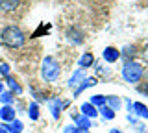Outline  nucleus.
Here are the masks:
<instances>
[{
	"instance_id": "f03ea898",
	"label": "nucleus",
	"mask_w": 148,
	"mask_h": 133,
	"mask_svg": "<svg viewBox=\"0 0 148 133\" xmlns=\"http://www.w3.org/2000/svg\"><path fill=\"white\" fill-rule=\"evenodd\" d=\"M143 74H145V67L141 65L139 61H124V67H122V78L128 81V83H139L141 81Z\"/></svg>"
},
{
	"instance_id": "423d86ee",
	"label": "nucleus",
	"mask_w": 148,
	"mask_h": 133,
	"mask_svg": "<svg viewBox=\"0 0 148 133\" xmlns=\"http://www.w3.org/2000/svg\"><path fill=\"white\" fill-rule=\"evenodd\" d=\"M71 117L74 118V122H76L78 128H82V130H89V128L92 126V120L87 117H83L82 113H71Z\"/></svg>"
},
{
	"instance_id": "6ab92c4d",
	"label": "nucleus",
	"mask_w": 148,
	"mask_h": 133,
	"mask_svg": "<svg viewBox=\"0 0 148 133\" xmlns=\"http://www.w3.org/2000/svg\"><path fill=\"white\" fill-rule=\"evenodd\" d=\"M13 100H15V94H13L11 91H2V93H0V104H4V105H11V104H13Z\"/></svg>"
},
{
	"instance_id": "aec40b11",
	"label": "nucleus",
	"mask_w": 148,
	"mask_h": 133,
	"mask_svg": "<svg viewBox=\"0 0 148 133\" xmlns=\"http://www.w3.org/2000/svg\"><path fill=\"white\" fill-rule=\"evenodd\" d=\"M6 81H8V85H9V89H11V93H15V94H22V87L18 85V81L15 80V78H11V76H8L6 78Z\"/></svg>"
},
{
	"instance_id": "412c9836",
	"label": "nucleus",
	"mask_w": 148,
	"mask_h": 133,
	"mask_svg": "<svg viewBox=\"0 0 148 133\" xmlns=\"http://www.w3.org/2000/svg\"><path fill=\"white\" fill-rule=\"evenodd\" d=\"M89 104H92L96 109H98V107H102V105H106V96L104 94H95V96H91Z\"/></svg>"
},
{
	"instance_id": "a211bd4d",
	"label": "nucleus",
	"mask_w": 148,
	"mask_h": 133,
	"mask_svg": "<svg viewBox=\"0 0 148 133\" xmlns=\"http://www.w3.org/2000/svg\"><path fill=\"white\" fill-rule=\"evenodd\" d=\"M28 117H30V120H39V104L37 102H32L28 105Z\"/></svg>"
},
{
	"instance_id": "f257e3e1",
	"label": "nucleus",
	"mask_w": 148,
	"mask_h": 133,
	"mask_svg": "<svg viewBox=\"0 0 148 133\" xmlns=\"http://www.w3.org/2000/svg\"><path fill=\"white\" fill-rule=\"evenodd\" d=\"M0 41H2V44L8 46V48H21L22 44H24L26 37H24V31L18 28V26L9 24L0 31Z\"/></svg>"
},
{
	"instance_id": "2eb2a0df",
	"label": "nucleus",
	"mask_w": 148,
	"mask_h": 133,
	"mask_svg": "<svg viewBox=\"0 0 148 133\" xmlns=\"http://www.w3.org/2000/svg\"><path fill=\"white\" fill-rule=\"evenodd\" d=\"M18 4H21V0H0V10L6 13H11L18 8Z\"/></svg>"
},
{
	"instance_id": "393cba45",
	"label": "nucleus",
	"mask_w": 148,
	"mask_h": 133,
	"mask_svg": "<svg viewBox=\"0 0 148 133\" xmlns=\"http://www.w3.org/2000/svg\"><path fill=\"white\" fill-rule=\"evenodd\" d=\"M128 122L133 124V126H137V117H135V115H132V113H128Z\"/></svg>"
},
{
	"instance_id": "cd10ccee",
	"label": "nucleus",
	"mask_w": 148,
	"mask_h": 133,
	"mask_svg": "<svg viewBox=\"0 0 148 133\" xmlns=\"http://www.w3.org/2000/svg\"><path fill=\"white\" fill-rule=\"evenodd\" d=\"M109 133H122V131H120V130H111Z\"/></svg>"
},
{
	"instance_id": "a878e982",
	"label": "nucleus",
	"mask_w": 148,
	"mask_h": 133,
	"mask_svg": "<svg viewBox=\"0 0 148 133\" xmlns=\"http://www.w3.org/2000/svg\"><path fill=\"white\" fill-rule=\"evenodd\" d=\"M0 133H9V131L6 130V126H4V124H0Z\"/></svg>"
},
{
	"instance_id": "dca6fc26",
	"label": "nucleus",
	"mask_w": 148,
	"mask_h": 133,
	"mask_svg": "<svg viewBox=\"0 0 148 133\" xmlns=\"http://www.w3.org/2000/svg\"><path fill=\"white\" fill-rule=\"evenodd\" d=\"M6 126V130L9 133H22V130H24V124H22L21 120H11V122H8V124H4Z\"/></svg>"
},
{
	"instance_id": "ddd939ff",
	"label": "nucleus",
	"mask_w": 148,
	"mask_h": 133,
	"mask_svg": "<svg viewBox=\"0 0 148 133\" xmlns=\"http://www.w3.org/2000/svg\"><path fill=\"white\" fill-rule=\"evenodd\" d=\"M92 63H95V56H92L91 52H85L83 56L80 57V61H78V65H80L82 70H87L89 67H92Z\"/></svg>"
},
{
	"instance_id": "5701e85b",
	"label": "nucleus",
	"mask_w": 148,
	"mask_h": 133,
	"mask_svg": "<svg viewBox=\"0 0 148 133\" xmlns=\"http://www.w3.org/2000/svg\"><path fill=\"white\" fill-rule=\"evenodd\" d=\"M65 133H91L89 130H82L78 126H65Z\"/></svg>"
},
{
	"instance_id": "4468645a",
	"label": "nucleus",
	"mask_w": 148,
	"mask_h": 133,
	"mask_svg": "<svg viewBox=\"0 0 148 133\" xmlns=\"http://www.w3.org/2000/svg\"><path fill=\"white\" fill-rule=\"evenodd\" d=\"M106 105H108V107H111L113 111H119V109L122 107V100H120V96L109 94V96H106Z\"/></svg>"
},
{
	"instance_id": "39448f33",
	"label": "nucleus",
	"mask_w": 148,
	"mask_h": 133,
	"mask_svg": "<svg viewBox=\"0 0 148 133\" xmlns=\"http://www.w3.org/2000/svg\"><path fill=\"white\" fill-rule=\"evenodd\" d=\"M15 115H17V111H15L13 105H2V107H0V120L4 124L15 120Z\"/></svg>"
},
{
	"instance_id": "c85d7f7f",
	"label": "nucleus",
	"mask_w": 148,
	"mask_h": 133,
	"mask_svg": "<svg viewBox=\"0 0 148 133\" xmlns=\"http://www.w3.org/2000/svg\"><path fill=\"white\" fill-rule=\"evenodd\" d=\"M145 56H146V59H148V48H146V54H145Z\"/></svg>"
},
{
	"instance_id": "4be33fe9",
	"label": "nucleus",
	"mask_w": 148,
	"mask_h": 133,
	"mask_svg": "<svg viewBox=\"0 0 148 133\" xmlns=\"http://www.w3.org/2000/svg\"><path fill=\"white\" fill-rule=\"evenodd\" d=\"M132 56H135V46H132V44L124 46L122 52H120V57H124L126 61H130V59H132Z\"/></svg>"
},
{
	"instance_id": "7ed1b4c3",
	"label": "nucleus",
	"mask_w": 148,
	"mask_h": 133,
	"mask_svg": "<svg viewBox=\"0 0 148 133\" xmlns=\"http://www.w3.org/2000/svg\"><path fill=\"white\" fill-rule=\"evenodd\" d=\"M61 74V67H59L58 59L52 56H46L43 59V67H41V78L45 81H56Z\"/></svg>"
},
{
	"instance_id": "b1692460",
	"label": "nucleus",
	"mask_w": 148,
	"mask_h": 133,
	"mask_svg": "<svg viewBox=\"0 0 148 133\" xmlns=\"http://www.w3.org/2000/svg\"><path fill=\"white\" fill-rule=\"evenodd\" d=\"M0 76H4V78L9 76V65L8 63H0Z\"/></svg>"
},
{
	"instance_id": "6e6552de",
	"label": "nucleus",
	"mask_w": 148,
	"mask_h": 133,
	"mask_svg": "<svg viewBox=\"0 0 148 133\" xmlns=\"http://www.w3.org/2000/svg\"><path fill=\"white\" fill-rule=\"evenodd\" d=\"M102 57H104V61H108V63H115L120 57V52L117 48H113V46H108V48H104V52H102Z\"/></svg>"
},
{
	"instance_id": "9d476101",
	"label": "nucleus",
	"mask_w": 148,
	"mask_h": 133,
	"mask_svg": "<svg viewBox=\"0 0 148 133\" xmlns=\"http://www.w3.org/2000/svg\"><path fill=\"white\" fill-rule=\"evenodd\" d=\"M92 85H96V78H85V80H83L82 83L78 85L76 89H74V98H78V96H80L83 91L89 89V87H92Z\"/></svg>"
},
{
	"instance_id": "f8f14e48",
	"label": "nucleus",
	"mask_w": 148,
	"mask_h": 133,
	"mask_svg": "<svg viewBox=\"0 0 148 133\" xmlns=\"http://www.w3.org/2000/svg\"><path fill=\"white\" fill-rule=\"evenodd\" d=\"M132 111H133V115H137L141 118H148V105H145L143 102H133Z\"/></svg>"
},
{
	"instance_id": "1a4fd4ad",
	"label": "nucleus",
	"mask_w": 148,
	"mask_h": 133,
	"mask_svg": "<svg viewBox=\"0 0 148 133\" xmlns=\"http://www.w3.org/2000/svg\"><path fill=\"white\" fill-rule=\"evenodd\" d=\"M85 80V70H82V68H78V70H74L72 72V76L69 78V87H78L82 83V81Z\"/></svg>"
},
{
	"instance_id": "20e7f679",
	"label": "nucleus",
	"mask_w": 148,
	"mask_h": 133,
	"mask_svg": "<svg viewBox=\"0 0 148 133\" xmlns=\"http://www.w3.org/2000/svg\"><path fill=\"white\" fill-rule=\"evenodd\" d=\"M65 105H67V102H63L61 98H50L48 100V109H50V113H52V118L58 120V118L61 117V109Z\"/></svg>"
},
{
	"instance_id": "9b49d317",
	"label": "nucleus",
	"mask_w": 148,
	"mask_h": 133,
	"mask_svg": "<svg viewBox=\"0 0 148 133\" xmlns=\"http://www.w3.org/2000/svg\"><path fill=\"white\" fill-rule=\"evenodd\" d=\"M80 111H82V115L83 117H87V118H95V117H98V109L95 107L92 104H89V102H85V104H82V107H80Z\"/></svg>"
},
{
	"instance_id": "0eeeda50",
	"label": "nucleus",
	"mask_w": 148,
	"mask_h": 133,
	"mask_svg": "<svg viewBox=\"0 0 148 133\" xmlns=\"http://www.w3.org/2000/svg\"><path fill=\"white\" fill-rule=\"evenodd\" d=\"M67 41L71 44H82L83 43V35H82V31L80 30H76V28H69V31H67Z\"/></svg>"
},
{
	"instance_id": "f3484780",
	"label": "nucleus",
	"mask_w": 148,
	"mask_h": 133,
	"mask_svg": "<svg viewBox=\"0 0 148 133\" xmlns=\"http://www.w3.org/2000/svg\"><path fill=\"white\" fill-rule=\"evenodd\" d=\"M98 115L104 120H113L115 118V111L111 107H108V105H102V107H98Z\"/></svg>"
},
{
	"instance_id": "bb28decb",
	"label": "nucleus",
	"mask_w": 148,
	"mask_h": 133,
	"mask_svg": "<svg viewBox=\"0 0 148 133\" xmlns=\"http://www.w3.org/2000/svg\"><path fill=\"white\" fill-rule=\"evenodd\" d=\"M4 91V81H0V93Z\"/></svg>"
}]
</instances>
